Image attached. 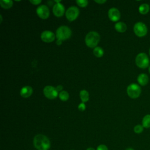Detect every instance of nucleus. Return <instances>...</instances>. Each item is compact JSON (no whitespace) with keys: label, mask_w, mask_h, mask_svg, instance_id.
Listing matches in <instances>:
<instances>
[{"label":"nucleus","mask_w":150,"mask_h":150,"mask_svg":"<svg viewBox=\"0 0 150 150\" xmlns=\"http://www.w3.org/2000/svg\"><path fill=\"white\" fill-rule=\"evenodd\" d=\"M33 145L38 150H49L50 148V141L43 134H37L33 138Z\"/></svg>","instance_id":"f257e3e1"},{"label":"nucleus","mask_w":150,"mask_h":150,"mask_svg":"<svg viewBox=\"0 0 150 150\" xmlns=\"http://www.w3.org/2000/svg\"><path fill=\"white\" fill-rule=\"evenodd\" d=\"M100 35L95 31H91L88 32L86 38L85 42L86 45L90 48H95L100 41Z\"/></svg>","instance_id":"f03ea898"},{"label":"nucleus","mask_w":150,"mask_h":150,"mask_svg":"<svg viewBox=\"0 0 150 150\" xmlns=\"http://www.w3.org/2000/svg\"><path fill=\"white\" fill-rule=\"evenodd\" d=\"M56 35L57 40H64L70 38L71 35V29L67 26H61L56 31Z\"/></svg>","instance_id":"7ed1b4c3"},{"label":"nucleus","mask_w":150,"mask_h":150,"mask_svg":"<svg viewBox=\"0 0 150 150\" xmlns=\"http://www.w3.org/2000/svg\"><path fill=\"white\" fill-rule=\"evenodd\" d=\"M136 65L141 69L149 67V60L147 54L145 53H140L137 54L135 58Z\"/></svg>","instance_id":"20e7f679"},{"label":"nucleus","mask_w":150,"mask_h":150,"mask_svg":"<svg viewBox=\"0 0 150 150\" xmlns=\"http://www.w3.org/2000/svg\"><path fill=\"white\" fill-rule=\"evenodd\" d=\"M127 93L128 96L131 98H138L141 93V89L139 86L135 83L130 84L127 88Z\"/></svg>","instance_id":"39448f33"},{"label":"nucleus","mask_w":150,"mask_h":150,"mask_svg":"<svg viewBox=\"0 0 150 150\" xmlns=\"http://www.w3.org/2000/svg\"><path fill=\"white\" fill-rule=\"evenodd\" d=\"M133 29L135 34L139 38L145 36L148 32L147 26L142 22H137L134 25Z\"/></svg>","instance_id":"423d86ee"},{"label":"nucleus","mask_w":150,"mask_h":150,"mask_svg":"<svg viewBox=\"0 0 150 150\" xmlns=\"http://www.w3.org/2000/svg\"><path fill=\"white\" fill-rule=\"evenodd\" d=\"M79 15V9L76 6L69 7L66 11V17L69 21H73Z\"/></svg>","instance_id":"0eeeda50"},{"label":"nucleus","mask_w":150,"mask_h":150,"mask_svg":"<svg viewBox=\"0 0 150 150\" xmlns=\"http://www.w3.org/2000/svg\"><path fill=\"white\" fill-rule=\"evenodd\" d=\"M43 93L45 97L49 99H54L58 95L56 88L52 86H47L43 88Z\"/></svg>","instance_id":"6e6552de"},{"label":"nucleus","mask_w":150,"mask_h":150,"mask_svg":"<svg viewBox=\"0 0 150 150\" xmlns=\"http://www.w3.org/2000/svg\"><path fill=\"white\" fill-rule=\"evenodd\" d=\"M36 13L42 19H46L49 16L50 11L48 7L45 5H41L36 9Z\"/></svg>","instance_id":"1a4fd4ad"},{"label":"nucleus","mask_w":150,"mask_h":150,"mask_svg":"<svg viewBox=\"0 0 150 150\" xmlns=\"http://www.w3.org/2000/svg\"><path fill=\"white\" fill-rule=\"evenodd\" d=\"M41 39L46 43H50L55 39V35L50 30H45L40 35Z\"/></svg>","instance_id":"9d476101"},{"label":"nucleus","mask_w":150,"mask_h":150,"mask_svg":"<svg viewBox=\"0 0 150 150\" xmlns=\"http://www.w3.org/2000/svg\"><path fill=\"white\" fill-rule=\"evenodd\" d=\"M108 16L110 19L113 22L118 21L121 16L120 12L116 8H111L108 10Z\"/></svg>","instance_id":"9b49d317"},{"label":"nucleus","mask_w":150,"mask_h":150,"mask_svg":"<svg viewBox=\"0 0 150 150\" xmlns=\"http://www.w3.org/2000/svg\"><path fill=\"white\" fill-rule=\"evenodd\" d=\"M65 12L64 6L60 3L56 4L53 7V12L57 17H60L63 15Z\"/></svg>","instance_id":"f8f14e48"},{"label":"nucleus","mask_w":150,"mask_h":150,"mask_svg":"<svg viewBox=\"0 0 150 150\" xmlns=\"http://www.w3.org/2000/svg\"><path fill=\"white\" fill-rule=\"evenodd\" d=\"M33 93V88L29 86H26L23 87L21 91L20 94L23 98H28L30 97Z\"/></svg>","instance_id":"ddd939ff"},{"label":"nucleus","mask_w":150,"mask_h":150,"mask_svg":"<svg viewBox=\"0 0 150 150\" xmlns=\"http://www.w3.org/2000/svg\"><path fill=\"white\" fill-rule=\"evenodd\" d=\"M137 81L138 83L141 86H146L149 81V77L147 74L145 73H141L137 77Z\"/></svg>","instance_id":"4468645a"},{"label":"nucleus","mask_w":150,"mask_h":150,"mask_svg":"<svg viewBox=\"0 0 150 150\" xmlns=\"http://www.w3.org/2000/svg\"><path fill=\"white\" fill-rule=\"evenodd\" d=\"M114 28L117 32H120V33H123V32H125L127 29V26L126 24L122 22H119L116 23L115 24Z\"/></svg>","instance_id":"2eb2a0df"},{"label":"nucleus","mask_w":150,"mask_h":150,"mask_svg":"<svg viewBox=\"0 0 150 150\" xmlns=\"http://www.w3.org/2000/svg\"><path fill=\"white\" fill-rule=\"evenodd\" d=\"M0 5L2 8L8 9L12 6L13 1L11 0H1Z\"/></svg>","instance_id":"dca6fc26"},{"label":"nucleus","mask_w":150,"mask_h":150,"mask_svg":"<svg viewBox=\"0 0 150 150\" xmlns=\"http://www.w3.org/2000/svg\"><path fill=\"white\" fill-rule=\"evenodd\" d=\"M149 6L147 4H141L138 8L139 12L142 15H145L149 11Z\"/></svg>","instance_id":"f3484780"},{"label":"nucleus","mask_w":150,"mask_h":150,"mask_svg":"<svg viewBox=\"0 0 150 150\" xmlns=\"http://www.w3.org/2000/svg\"><path fill=\"white\" fill-rule=\"evenodd\" d=\"M80 97L83 103L87 102L89 100V94L86 90H82L80 91Z\"/></svg>","instance_id":"a211bd4d"},{"label":"nucleus","mask_w":150,"mask_h":150,"mask_svg":"<svg viewBox=\"0 0 150 150\" xmlns=\"http://www.w3.org/2000/svg\"><path fill=\"white\" fill-rule=\"evenodd\" d=\"M142 125L144 128H150V114H146L145 115L142 120Z\"/></svg>","instance_id":"6ab92c4d"},{"label":"nucleus","mask_w":150,"mask_h":150,"mask_svg":"<svg viewBox=\"0 0 150 150\" xmlns=\"http://www.w3.org/2000/svg\"><path fill=\"white\" fill-rule=\"evenodd\" d=\"M93 54L97 57H101L104 54V50L101 47L97 46L95 48H94Z\"/></svg>","instance_id":"aec40b11"},{"label":"nucleus","mask_w":150,"mask_h":150,"mask_svg":"<svg viewBox=\"0 0 150 150\" xmlns=\"http://www.w3.org/2000/svg\"><path fill=\"white\" fill-rule=\"evenodd\" d=\"M59 98L63 101H67L69 98V94L66 91H62L59 93Z\"/></svg>","instance_id":"412c9836"},{"label":"nucleus","mask_w":150,"mask_h":150,"mask_svg":"<svg viewBox=\"0 0 150 150\" xmlns=\"http://www.w3.org/2000/svg\"><path fill=\"white\" fill-rule=\"evenodd\" d=\"M144 131V127L142 125H136L134 128V131L136 134H141Z\"/></svg>","instance_id":"4be33fe9"},{"label":"nucleus","mask_w":150,"mask_h":150,"mask_svg":"<svg viewBox=\"0 0 150 150\" xmlns=\"http://www.w3.org/2000/svg\"><path fill=\"white\" fill-rule=\"evenodd\" d=\"M88 1L87 0H77L76 1V3L77 4L80 6V7H82V8H84V7H86L88 5Z\"/></svg>","instance_id":"5701e85b"},{"label":"nucleus","mask_w":150,"mask_h":150,"mask_svg":"<svg viewBox=\"0 0 150 150\" xmlns=\"http://www.w3.org/2000/svg\"><path fill=\"white\" fill-rule=\"evenodd\" d=\"M78 109H79V110H80L81 111H83L85 110V109H86V105H85V104L84 103H81L80 104H79Z\"/></svg>","instance_id":"b1692460"},{"label":"nucleus","mask_w":150,"mask_h":150,"mask_svg":"<svg viewBox=\"0 0 150 150\" xmlns=\"http://www.w3.org/2000/svg\"><path fill=\"white\" fill-rule=\"evenodd\" d=\"M97 150H108V149L106 145L101 144L97 146Z\"/></svg>","instance_id":"393cba45"},{"label":"nucleus","mask_w":150,"mask_h":150,"mask_svg":"<svg viewBox=\"0 0 150 150\" xmlns=\"http://www.w3.org/2000/svg\"><path fill=\"white\" fill-rule=\"evenodd\" d=\"M41 1L40 0H30V2L35 5H39L40 3H41Z\"/></svg>","instance_id":"a878e982"},{"label":"nucleus","mask_w":150,"mask_h":150,"mask_svg":"<svg viewBox=\"0 0 150 150\" xmlns=\"http://www.w3.org/2000/svg\"><path fill=\"white\" fill-rule=\"evenodd\" d=\"M56 88L57 91H62V90L63 89V86L61 85H58Z\"/></svg>","instance_id":"bb28decb"},{"label":"nucleus","mask_w":150,"mask_h":150,"mask_svg":"<svg viewBox=\"0 0 150 150\" xmlns=\"http://www.w3.org/2000/svg\"><path fill=\"white\" fill-rule=\"evenodd\" d=\"M95 2H97V3H98V4H102L105 3V2H106V1H105V0H98V1L96 0V1H95Z\"/></svg>","instance_id":"cd10ccee"},{"label":"nucleus","mask_w":150,"mask_h":150,"mask_svg":"<svg viewBox=\"0 0 150 150\" xmlns=\"http://www.w3.org/2000/svg\"><path fill=\"white\" fill-rule=\"evenodd\" d=\"M56 43V45H62V41L60 40H57Z\"/></svg>","instance_id":"c85d7f7f"},{"label":"nucleus","mask_w":150,"mask_h":150,"mask_svg":"<svg viewBox=\"0 0 150 150\" xmlns=\"http://www.w3.org/2000/svg\"><path fill=\"white\" fill-rule=\"evenodd\" d=\"M86 150H95V149H94V148H93L92 147H89Z\"/></svg>","instance_id":"c756f323"},{"label":"nucleus","mask_w":150,"mask_h":150,"mask_svg":"<svg viewBox=\"0 0 150 150\" xmlns=\"http://www.w3.org/2000/svg\"><path fill=\"white\" fill-rule=\"evenodd\" d=\"M125 150H134V149L133 148H131V147H128V148H126V149H125Z\"/></svg>","instance_id":"7c9ffc66"},{"label":"nucleus","mask_w":150,"mask_h":150,"mask_svg":"<svg viewBox=\"0 0 150 150\" xmlns=\"http://www.w3.org/2000/svg\"><path fill=\"white\" fill-rule=\"evenodd\" d=\"M148 71H149V73H150V66H149V67H148Z\"/></svg>","instance_id":"2f4dec72"},{"label":"nucleus","mask_w":150,"mask_h":150,"mask_svg":"<svg viewBox=\"0 0 150 150\" xmlns=\"http://www.w3.org/2000/svg\"><path fill=\"white\" fill-rule=\"evenodd\" d=\"M0 17H1V22H2V16L0 15Z\"/></svg>","instance_id":"473e14b6"},{"label":"nucleus","mask_w":150,"mask_h":150,"mask_svg":"<svg viewBox=\"0 0 150 150\" xmlns=\"http://www.w3.org/2000/svg\"><path fill=\"white\" fill-rule=\"evenodd\" d=\"M149 55H150V48H149Z\"/></svg>","instance_id":"72a5a7b5"}]
</instances>
